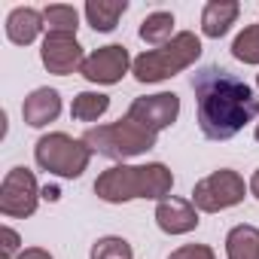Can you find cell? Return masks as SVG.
Wrapping results in <instances>:
<instances>
[{"label":"cell","instance_id":"4316f807","mask_svg":"<svg viewBox=\"0 0 259 259\" xmlns=\"http://www.w3.org/2000/svg\"><path fill=\"white\" fill-rule=\"evenodd\" d=\"M253 135H256V141H259V122H256V132H253Z\"/></svg>","mask_w":259,"mask_h":259},{"label":"cell","instance_id":"cb8c5ba5","mask_svg":"<svg viewBox=\"0 0 259 259\" xmlns=\"http://www.w3.org/2000/svg\"><path fill=\"white\" fill-rule=\"evenodd\" d=\"M16 259H52V253L43 250V247H28V250H22Z\"/></svg>","mask_w":259,"mask_h":259},{"label":"cell","instance_id":"ba28073f","mask_svg":"<svg viewBox=\"0 0 259 259\" xmlns=\"http://www.w3.org/2000/svg\"><path fill=\"white\" fill-rule=\"evenodd\" d=\"M128 119H135L138 125H144L147 132L159 135L165 128H171L180 116V98L174 92H159V95H144V98H135L132 107L125 113Z\"/></svg>","mask_w":259,"mask_h":259},{"label":"cell","instance_id":"2e32d148","mask_svg":"<svg viewBox=\"0 0 259 259\" xmlns=\"http://www.w3.org/2000/svg\"><path fill=\"white\" fill-rule=\"evenodd\" d=\"M226 256L229 259H259V229L256 226H235L226 235Z\"/></svg>","mask_w":259,"mask_h":259},{"label":"cell","instance_id":"6da1fadb","mask_svg":"<svg viewBox=\"0 0 259 259\" xmlns=\"http://www.w3.org/2000/svg\"><path fill=\"white\" fill-rule=\"evenodd\" d=\"M192 92L198 104V128L207 141H229L259 116L256 92L220 64L201 67L192 79Z\"/></svg>","mask_w":259,"mask_h":259},{"label":"cell","instance_id":"9a60e30c","mask_svg":"<svg viewBox=\"0 0 259 259\" xmlns=\"http://www.w3.org/2000/svg\"><path fill=\"white\" fill-rule=\"evenodd\" d=\"M125 10H128V0H89L82 13H85V22L95 31L110 34V31H116V25L125 16Z\"/></svg>","mask_w":259,"mask_h":259},{"label":"cell","instance_id":"ac0fdd59","mask_svg":"<svg viewBox=\"0 0 259 259\" xmlns=\"http://www.w3.org/2000/svg\"><path fill=\"white\" fill-rule=\"evenodd\" d=\"M43 13V25H46V34H67V37H76V28H79V13L67 4H49Z\"/></svg>","mask_w":259,"mask_h":259},{"label":"cell","instance_id":"603a6c76","mask_svg":"<svg viewBox=\"0 0 259 259\" xmlns=\"http://www.w3.org/2000/svg\"><path fill=\"white\" fill-rule=\"evenodd\" d=\"M19 253H22V238H19V232L10 229V226H4V229H0V256L16 259Z\"/></svg>","mask_w":259,"mask_h":259},{"label":"cell","instance_id":"d4e9b609","mask_svg":"<svg viewBox=\"0 0 259 259\" xmlns=\"http://www.w3.org/2000/svg\"><path fill=\"white\" fill-rule=\"evenodd\" d=\"M250 195H253V198L259 201V168H256V174L250 177Z\"/></svg>","mask_w":259,"mask_h":259},{"label":"cell","instance_id":"5b68a950","mask_svg":"<svg viewBox=\"0 0 259 259\" xmlns=\"http://www.w3.org/2000/svg\"><path fill=\"white\" fill-rule=\"evenodd\" d=\"M34 162H37L43 171L55 174V177L76 180V177H82V171L89 168L92 150H89L82 141H76V138H70V135H64V132H49V135H43V138L34 144Z\"/></svg>","mask_w":259,"mask_h":259},{"label":"cell","instance_id":"7c38bea8","mask_svg":"<svg viewBox=\"0 0 259 259\" xmlns=\"http://www.w3.org/2000/svg\"><path fill=\"white\" fill-rule=\"evenodd\" d=\"M58 116H61V95H58V89H49V85L34 89L22 101V119L31 128H46Z\"/></svg>","mask_w":259,"mask_h":259},{"label":"cell","instance_id":"7a4b0ae2","mask_svg":"<svg viewBox=\"0 0 259 259\" xmlns=\"http://www.w3.org/2000/svg\"><path fill=\"white\" fill-rule=\"evenodd\" d=\"M174 189V174L162 162L147 165H113L98 174L95 195L107 204H125L135 198H153L162 201Z\"/></svg>","mask_w":259,"mask_h":259},{"label":"cell","instance_id":"277c9868","mask_svg":"<svg viewBox=\"0 0 259 259\" xmlns=\"http://www.w3.org/2000/svg\"><path fill=\"white\" fill-rule=\"evenodd\" d=\"M198 58H201V37L192 31H180L171 43L141 52L132 64V73L138 82L150 85V82H162V79L177 76L180 70L192 67Z\"/></svg>","mask_w":259,"mask_h":259},{"label":"cell","instance_id":"5bb4252c","mask_svg":"<svg viewBox=\"0 0 259 259\" xmlns=\"http://www.w3.org/2000/svg\"><path fill=\"white\" fill-rule=\"evenodd\" d=\"M40 31H46V25H43V13L34 7H16L7 16V37L16 46H31L40 37Z\"/></svg>","mask_w":259,"mask_h":259},{"label":"cell","instance_id":"8fae6325","mask_svg":"<svg viewBox=\"0 0 259 259\" xmlns=\"http://www.w3.org/2000/svg\"><path fill=\"white\" fill-rule=\"evenodd\" d=\"M198 207L192 204V198H177L168 195L156 204V226L165 235H189L198 229Z\"/></svg>","mask_w":259,"mask_h":259},{"label":"cell","instance_id":"ffe728a7","mask_svg":"<svg viewBox=\"0 0 259 259\" xmlns=\"http://www.w3.org/2000/svg\"><path fill=\"white\" fill-rule=\"evenodd\" d=\"M89 259H135V250L119 235H104V238H98L92 244Z\"/></svg>","mask_w":259,"mask_h":259},{"label":"cell","instance_id":"484cf974","mask_svg":"<svg viewBox=\"0 0 259 259\" xmlns=\"http://www.w3.org/2000/svg\"><path fill=\"white\" fill-rule=\"evenodd\" d=\"M43 198H58V189H49V186H46V189H43Z\"/></svg>","mask_w":259,"mask_h":259},{"label":"cell","instance_id":"8992f818","mask_svg":"<svg viewBox=\"0 0 259 259\" xmlns=\"http://www.w3.org/2000/svg\"><path fill=\"white\" fill-rule=\"evenodd\" d=\"M247 189H250V186L244 183V177H241L238 171L220 168V171H213V174H207L204 180L195 183V189H192V204H195L201 213H220V210H229V207L241 204L244 195H247Z\"/></svg>","mask_w":259,"mask_h":259},{"label":"cell","instance_id":"44dd1931","mask_svg":"<svg viewBox=\"0 0 259 259\" xmlns=\"http://www.w3.org/2000/svg\"><path fill=\"white\" fill-rule=\"evenodd\" d=\"M232 55L244 64H259V25H247L232 40Z\"/></svg>","mask_w":259,"mask_h":259},{"label":"cell","instance_id":"30bf717a","mask_svg":"<svg viewBox=\"0 0 259 259\" xmlns=\"http://www.w3.org/2000/svg\"><path fill=\"white\" fill-rule=\"evenodd\" d=\"M40 61L49 73L55 76H70L73 70L82 67L85 55H82V46L76 37H67V34H46L43 37V46H40Z\"/></svg>","mask_w":259,"mask_h":259},{"label":"cell","instance_id":"4fadbf2b","mask_svg":"<svg viewBox=\"0 0 259 259\" xmlns=\"http://www.w3.org/2000/svg\"><path fill=\"white\" fill-rule=\"evenodd\" d=\"M241 4L238 0H207L201 10V34L210 40H220L232 31V25L238 22Z\"/></svg>","mask_w":259,"mask_h":259},{"label":"cell","instance_id":"d6986e66","mask_svg":"<svg viewBox=\"0 0 259 259\" xmlns=\"http://www.w3.org/2000/svg\"><path fill=\"white\" fill-rule=\"evenodd\" d=\"M110 110V98L104 92H79L70 104V116L76 122H98Z\"/></svg>","mask_w":259,"mask_h":259},{"label":"cell","instance_id":"83f0119b","mask_svg":"<svg viewBox=\"0 0 259 259\" xmlns=\"http://www.w3.org/2000/svg\"><path fill=\"white\" fill-rule=\"evenodd\" d=\"M256 85H259V73H256Z\"/></svg>","mask_w":259,"mask_h":259},{"label":"cell","instance_id":"9c48e42d","mask_svg":"<svg viewBox=\"0 0 259 259\" xmlns=\"http://www.w3.org/2000/svg\"><path fill=\"white\" fill-rule=\"evenodd\" d=\"M135 58L128 55V49L122 43H110V46H101L95 49L92 55H85L79 73L89 79V82H98V85H116L128 70H132Z\"/></svg>","mask_w":259,"mask_h":259},{"label":"cell","instance_id":"3957f363","mask_svg":"<svg viewBox=\"0 0 259 259\" xmlns=\"http://www.w3.org/2000/svg\"><path fill=\"white\" fill-rule=\"evenodd\" d=\"M79 141H82L92 153L107 156V159H113V162L125 165L128 159L150 153V150L156 147L159 135L147 132V128H144V125H138L135 119L122 116V119H116V122H110V125H92Z\"/></svg>","mask_w":259,"mask_h":259},{"label":"cell","instance_id":"7402d4cb","mask_svg":"<svg viewBox=\"0 0 259 259\" xmlns=\"http://www.w3.org/2000/svg\"><path fill=\"white\" fill-rule=\"evenodd\" d=\"M168 259H217V253H213V247H207V244H183V247H177Z\"/></svg>","mask_w":259,"mask_h":259},{"label":"cell","instance_id":"e0dca14e","mask_svg":"<svg viewBox=\"0 0 259 259\" xmlns=\"http://www.w3.org/2000/svg\"><path fill=\"white\" fill-rule=\"evenodd\" d=\"M138 34H141V40L144 43H150V46H165V43H171L177 34H174V16L171 13H165V10H156V13H150L144 22H141V28H138Z\"/></svg>","mask_w":259,"mask_h":259},{"label":"cell","instance_id":"52a82bcc","mask_svg":"<svg viewBox=\"0 0 259 259\" xmlns=\"http://www.w3.org/2000/svg\"><path fill=\"white\" fill-rule=\"evenodd\" d=\"M43 192H40V183L34 177L31 168L19 165V168H10L4 183H0V213L10 217V220H25L37 210Z\"/></svg>","mask_w":259,"mask_h":259}]
</instances>
